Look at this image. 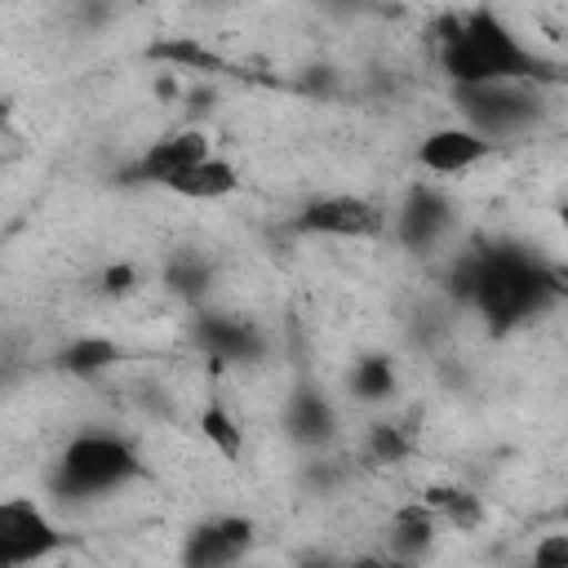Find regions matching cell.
<instances>
[{
    "mask_svg": "<svg viewBox=\"0 0 568 568\" xmlns=\"http://www.w3.org/2000/svg\"><path fill=\"white\" fill-rule=\"evenodd\" d=\"M439 58H444V71L457 80V89L515 84V80H524V75L537 71V62L528 58V49L488 9H475L466 18H453Z\"/></svg>",
    "mask_w": 568,
    "mask_h": 568,
    "instance_id": "6da1fadb",
    "label": "cell"
},
{
    "mask_svg": "<svg viewBox=\"0 0 568 568\" xmlns=\"http://www.w3.org/2000/svg\"><path fill=\"white\" fill-rule=\"evenodd\" d=\"M466 288L475 293V302L497 328L532 315L550 293H559V284H550V275L515 248H493L475 257L466 271Z\"/></svg>",
    "mask_w": 568,
    "mask_h": 568,
    "instance_id": "7a4b0ae2",
    "label": "cell"
},
{
    "mask_svg": "<svg viewBox=\"0 0 568 568\" xmlns=\"http://www.w3.org/2000/svg\"><path fill=\"white\" fill-rule=\"evenodd\" d=\"M138 453L115 435H80L53 470V488L67 497H98L138 475Z\"/></svg>",
    "mask_w": 568,
    "mask_h": 568,
    "instance_id": "3957f363",
    "label": "cell"
},
{
    "mask_svg": "<svg viewBox=\"0 0 568 568\" xmlns=\"http://www.w3.org/2000/svg\"><path fill=\"white\" fill-rule=\"evenodd\" d=\"M62 546V532L36 501H0V568H27L49 559Z\"/></svg>",
    "mask_w": 568,
    "mask_h": 568,
    "instance_id": "277c9868",
    "label": "cell"
},
{
    "mask_svg": "<svg viewBox=\"0 0 568 568\" xmlns=\"http://www.w3.org/2000/svg\"><path fill=\"white\" fill-rule=\"evenodd\" d=\"M382 209L373 200H359V195H324V200H311L302 213H297V231H311V235H346V240H368L382 231Z\"/></svg>",
    "mask_w": 568,
    "mask_h": 568,
    "instance_id": "5b68a950",
    "label": "cell"
},
{
    "mask_svg": "<svg viewBox=\"0 0 568 568\" xmlns=\"http://www.w3.org/2000/svg\"><path fill=\"white\" fill-rule=\"evenodd\" d=\"M253 546V524L240 515L200 524L182 546V568H231Z\"/></svg>",
    "mask_w": 568,
    "mask_h": 568,
    "instance_id": "8992f818",
    "label": "cell"
},
{
    "mask_svg": "<svg viewBox=\"0 0 568 568\" xmlns=\"http://www.w3.org/2000/svg\"><path fill=\"white\" fill-rule=\"evenodd\" d=\"M457 98H462L466 115L475 124H484L488 133H506V129L532 120V111H537V102L528 93H519L515 84H475V89H457Z\"/></svg>",
    "mask_w": 568,
    "mask_h": 568,
    "instance_id": "52a82bcc",
    "label": "cell"
},
{
    "mask_svg": "<svg viewBox=\"0 0 568 568\" xmlns=\"http://www.w3.org/2000/svg\"><path fill=\"white\" fill-rule=\"evenodd\" d=\"M204 155H209V138H204L200 129H182V133H169V138L151 142L146 155L129 169V178H146V182H160V186H164L173 173L200 164Z\"/></svg>",
    "mask_w": 568,
    "mask_h": 568,
    "instance_id": "ba28073f",
    "label": "cell"
},
{
    "mask_svg": "<svg viewBox=\"0 0 568 568\" xmlns=\"http://www.w3.org/2000/svg\"><path fill=\"white\" fill-rule=\"evenodd\" d=\"M488 138L475 133V129H435L422 146H417V160L430 169V173H462L470 164H479L488 155Z\"/></svg>",
    "mask_w": 568,
    "mask_h": 568,
    "instance_id": "9c48e42d",
    "label": "cell"
},
{
    "mask_svg": "<svg viewBox=\"0 0 568 568\" xmlns=\"http://www.w3.org/2000/svg\"><path fill=\"white\" fill-rule=\"evenodd\" d=\"M453 222V209L448 200L435 191V186H413L408 204L399 209V240L413 244V248H426L439 240V231Z\"/></svg>",
    "mask_w": 568,
    "mask_h": 568,
    "instance_id": "30bf717a",
    "label": "cell"
},
{
    "mask_svg": "<svg viewBox=\"0 0 568 568\" xmlns=\"http://www.w3.org/2000/svg\"><path fill=\"white\" fill-rule=\"evenodd\" d=\"M164 186L178 191V195H186V200H222V195H231L240 186V173H235V164H226L217 155H204L200 164L173 173Z\"/></svg>",
    "mask_w": 568,
    "mask_h": 568,
    "instance_id": "8fae6325",
    "label": "cell"
},
{
    "mask_svg": "<svg viewBox=\"0 0 568 568\" xmlns=\"http://www.w3.org/2000/svg\"><path fill=\"white\" fill-rule=\"evenodd\" d=\"M195 337H200L204 351H213V355H222V359H253V355L262 351V333H257L248 320L209 315V320H200Z\"/></svg>",
    "mask_w": 568,
    "mask_h": 568,
    "instance_id": "7c38bea8",
    "label": "cell"
},
{
    "mask_svg": "<svg viewBox=\"0 0 568 568\" xmlns=\"http://www.w3.org/2000/svg\"><path fill=\"white\" fill-rule=\"evenodd\" d=\"M288 426H293V435H297L302 444L328 439V435H333V408H328V399L315 395V390H297V395L288 399Z\"/></svg>",
    "mask_w": 568,
    "mask_h": 568,
    "instance_id": "4fadbf2b",
    "label": "cell"
},
{
    "mask_svg": "<svg viewBox=\"0 0 568 568\" xmlns=\"http://www.w3.org/2000/svg\"><path fill=\"white\" fill-rule=\"evenodd\" d=\"M430 537H435V515L426 506H404L395 515V524H390V541H395V550L404 559L408 555H422L430 546Z\"/></svg>",
    "mask_w": 568,
    "mask_h": 568,
    "instance_id": "5bb4252c",
    "label": "cell"
},
{
    "mask_svg": "<svg viewBox=\"0 0 568 568\" xmlns=\"http://www.w3.org/2000/svg\"><path fill=\"white\" fill-rule=\"evenodd\" d=\"M422 506H426V510H439V515H444L448 524H457V528H479V519H484L479 497H470V493H462V488H430Z\"/></svg>",
    "mask_w": 568,
    "mask_h": 568,
    "instance_id": "9a60e30c",
    "label": "cell"
},
{
    "mask_svg": "<svg viewBox=\"0 0 568 568\" xmlns=\"http://www.w3.org/2000/svg\"><path fill=\"white\" fill-rule=\"evenodd\" d=\"M351 386H355L359 399H386V395L395 390V364H390L386 355H364V359L355 364Z\"/></svg>",
    "mask_w": 568,
    "mask_h": 568,
    "instance_id": "2e32d148",
    "label": "cell"
},
{
    "mask_svg": "<svg viewBox=\"0 0 568 568\" xmlns=\"http://www.w3.org/2000/svg\"><path fill=\"white\" fill-rule=\"evenodd\" d=\"M115 355H120L115 342H106V337H80V342H71V346L62 351V364H67L71 373H98V368H106Z\"/></svg>",
    "mask_w": 568,
    "mask_h": 568,
    "instance_id": "e0dca14e",
    "label": "cell"
},
{
    "mask_svg": "<svg viewBox=\"0 0 568 568\" xmlns=\"http://www.w3.org/2000/svg\"><path fill=\"white\" fill-rule=\"evenodd\" d=\"M200 430H204V439H209L222 457H240V426L231 422V413H226L222 404H209V408L200 413Z\"/></svg>",
    "mask_w": 568,
    "mask_h": 568,
    "instance_id": "ac0fdd59",
    "label": "cell"
},
{
    "mask_svg": "<svg viewBox=\"0 0 568 568\" xmlns=\"http://www.w3.org/2000/svg\"><path fill=\"white\" fill-rule=\"evenodd\" d=\"M169 284L178 288V293H186V297H195L204 284H209V271L200 266V262H191V257H182V262H173L169 266Z\"/></svg>",
    "mask_w": 568,
    "mask_h": 568,
    "instance_id": "d6986e66",
    "label": "cell"
},
{
    "mask_svg": "<svg viewBox=\"0 0 568 568\" xmlns=\"http://www.w3.org/2000/svg\"><path fill=\"white\" fill-rule=\"evenodd\" d=\"M532 568H568V537L564 532L541 537L532 550Z\"/></svg>",
    "mask_w": 568,
    "mask_h": 568,
    "instance_id": "ffe728a7",
    "label": "cell"
},
{
    "mask_svg": "<svg viewBox=\"0 0 568 568\" xmlns=\"http://www.w3.org/2000/svg\"><path fill=\"white\" fill-rule=\"evenodd\" d=\"M373 453H377L382 462H399V457L408 453V444H404V435H399L395 426H377V430H373Z\"/></svg>",
    "mask_w": 568,
    "mask_h": 568,
    "instance_id": "44dd1931",
    "label": "cell"
},
{
    "mask_svg": "<svg viewBox=\"0 0 568 568\" xmlns=\"http://www.w3.org/2000/svg\"><path fill=\"white\" fill-rule=\"evenodd\" d=\"M102 288H106V293H129V288H133V266H106Z\"/></svg>",
    "mask_w": 568,
    "mask_h": 568,
    "instance_id": "7402d4cb",
    "label": "cell"
},
{
    "mask_svg": "<svg viewBox=\"0 0 568 568\" xmlns=\"http://www.w3.org/2000/svg\"><path fill=\"white\" fill-rule=\"evenodd\" d=\"M346 568H390V559H373V555H368V559H355V564H346Z\"/></svg>",
    "mask_w": 568,
    "mask_h": 568,
    "instance_id": "603a6c76",
    "label": "cell"
},
{
    "mask_svg": "<svg viewBox=\"0 0 568 568\" xmlns=\"http://www.w3.org/2000/svg\"><path fill=\"white\" fill-rule=\"evenodd\" d=\"M302 568H337V564H328V559H311V564H302Z\"/></svg>",
    "mask_w": 568,
    "mask_h": 568,
    "instance_id": "cb8c5ba5",
    "label": "cell"
},
{
    "mask_svg": "<svg viewBox=\"0 0 568 568\" xmlns=\"http://www.w3.org/2000/svg\"><path fill=\"white\" fill-rule=\"evenodd\" d=\"M390 568H413V564H404V559H390Z\"/></svg>",
    "mask_w": 568,
    "mask_h": 568,
    "instance_id": "d4e9b609",
    "label": "cell"
},
{
    "mask_svg": "<svg viewBox=\"0 0 568 568\" xmlns=\"http://www.w3.org/2000/svg\"><path fill=\"white\" fill-rule=\"evenodd\" d=\"M0 115H4V106H0Z\"/></svg>",
    "mask_w": 568,
    "mask_h": 568,
    "instance_id": "484cf974",
    "label": "cell"
}]
</instances>
